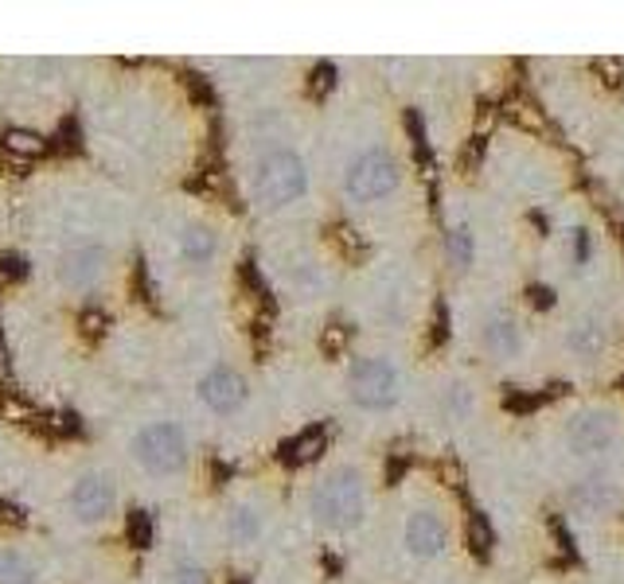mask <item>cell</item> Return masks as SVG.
Here are the masks:
<instances>
[{
    "mask_svg": "<svg viewBox=\"0 0 624 584\" xmlns=\"http://www.w3.org/2000/svg\"><path fill=\"white\" fill-rule=\"evenodd\" d=\"M363 511H367V483L356 468H336L312 491V514L328 530H351V526L363 523Z\"/></svg>",
    "mask_w": 624,
    "mask_h": 584,
    "instance_id": "cell-1",
    "label": "cell"
},
{
    "mask_svg": "<svg viewBox=\"0 0 624 584\" xmlns=\"http://www.w3.org/2000/svg\"><path fill=\"white\" fill-rule=\"evenodd\" d=\"M254 199L269 211L277 207H289L297 203L304 191H309V168H304V160L289 149H274L254 164Z\"/></svg>",
    "mask_w": 624,
    "mask_h": 584,
    "instance_id": "cell-2",
    "label": "cell"
},
{
    "mask_svg": "<svg viewBox=\"0 0 624 584\" xmlns=\"http://www.w3.org/2000/svg\"><path fill=\"white\" fill-rule=\"evenodd\" d=\"M129 456L152 476H176L187 464V456H192V448H187V433L176 421H152V425L134 433Z\"/></svg>",
    "mask_w": 624,
    "mask_h": 584,
    "instance_id": "cell-3",
    "label": "cell"
},
{
    "mask_svg": "<svg viewBox=\"0 0 624 584\" xmlns=\"http://www.w3.org/2000/svg\"><path fill=\"white\" fill-rule=\"evenodd\" d=\"M398 184H402L398 160L383 149L359 152L348 164V176H344V191H348L351 203H379V199L398 191Z\"/></svg>",
    "mask_w": 624,
    "mask_h": 584,
    "instance_id": "cell-4",
    "label": "cell"
},
{
    "mask_svg": "<svg viewBox=\"0 0 624 584\" xmlns=\"http://www.w3.org/2000/svg\"><path fill=\"white\" fill-rule=\"evenodd\" d=\"M566 444H570L574 456H586V460H598V456H613L624 444V429L616 421V413L609 409H586L570 421L566 429Z\"/></svg>",
    "mask_w": 624,
    "mask_h": 584,
    "instance_id": "cell-5",
    "label": "cell"
},
{
    "mask_svg": "<svg viewBox=\"0 0 624 584\" xmlns=\"http://www.w3.org/2000/svg\"><path fill=\"white\" fill-rule=\"evenodd\" d=\"M348 398L359 409H391L398 401V371L386 359H359L348 371Z\"/></svg>",
    "mask_w": 624,
    "mask_h": 584,
    "instance_id": "cell-6",
    "label": "cell"
},
{
    "mask_svg": "<svg viewBox=\"0 0 624 584\" xmlns=\"http://www.w3.org/2000/svg\"><path fill=\"white\" fill-rule=\"evenodd\" d=\"M71 514L79 523H106L117 511V483L106 471H86L79 483L71 487Z\"/></svg>",
    "mask_w": 624,
    "mask_h": 584,
    "instance_id": "cell-7",
    "label": "cell"
},
{
    "mask_svg": "<svg viewBox=\"0 0 624 584\" xmlns=\"http://www.w3.org/2000/svg\"><path fill=\"white\" fill-rule=\"evenodd\" d=\"M196 389H199V401L219 417L239 413V409L246 406V394H250L246 378H242L239 371H231V366H215V371H207Z\"/></svg>",
    "mask_w": 624,
    "mask_h": 584,
    "instance_id": "cell-8",
    "label": "cell"
},
{
    "mask_svg": "<svg viewBox=\"0 0 624 584\" xmlns=\"http://www.w3.org/2000/svg\"><path fill=\"white\" fill-rule=\"evenodd\" d=\"M102 273H106V249L94 246V242L71 246L59 261V281L67 284V289H79V292L94 289V284L102 281Z\"/></svg>",
    "mask_w": 624,
    "mask_h": 584,
    "instance_id": "cell-9",
    "label": "cell"
},
{
    "mask_svg": "<svg viewBox=\"0 0 624 584\" xmlns=\"http://www.w3.org/2000/svg\"><path fill=\"white\" fill-rule=\"evenodd\" d=\"M446 546H449V530L434 511H414L406 518V549H411L414 558L434 561L446 553Z\"/></svg>",
    "mask_w": 624,
    "mask_h": 584,
    "instance_id": "cell-10",
    "label": "cell"
},
{
    "mask_svg": "<svg viewBox=\"0 0 624 584\" xmlns=\"http://www.w3.org/2000/svg\"><path fill=\"white\" fill-rule=\"evenodd\" d=\"M219 254V234L211 226H187L180 234V261L192 269H207Z\"/></svg>",
    "mask_w": 624,
    "mask_h": 584,
    "instance_id": "cell-11",
    "label": "cell"
},
{
    "mask_svg": "<svg viewBox=\"0 0 624 584\" xmlns=\"http://www.w3.org/2000/svg\"><path fill=\"white\" fill-rule=\"evenodd\" d=\"M484 347H488L496 359H516L523 351V331L511 316H492L484 324Z\"/></svg>",
    "mask_w": 624,
    "mask_h": 584,
    "instance_id": "cell-12",
    "label": "cell"
},
{
    "mask_svg": "<svg viewBox=\"0 0 624 584\" xmlns=\"http://www.w3.org/2000/svg\"><path fill=\"white\" fill-rule=\"evenodd\" d=\"M262 526H266V518H262L258 506H234L231 518H227V534H231L234 546H254V541L262 538Z\"/></svg>",
    "mask_w": 624,
    "mask_h": 584,
    "instance_id": "cell-13",
    "label": "cell"
},
{
    "mask_svg": "<svg viewBox=\"0 0 624 584\" xmlns=\"http://www.w3.org/2000/svg\"><path fill=\"white\" fill-rule=\"evenodd\" d=\"M36 565L16 549H0V584H36Z\"/></svg>",
    "mask_w": 624,
    "mask_h": 584,
    "instance_id": "cell-14",
    "label": "cell"
},
{
    "mask_svg": "<svg viewBox=\"0 0 624 584\" xmlns=\"http://www.w3.org/2000/svg\"><path fill=\"white\" fill-rule=\"evenodd\" d=\"M570 347H574V354H581V359H593V354L605 347V331H601L593 319H581V324H574V331H570Z\"/></svg>",
    "mask_w": 624,
    "mask_h": 584,
    "instance_id": "cell-15",
    "label": "cell"
},
{
    "mask_svg": "<svg viewBox=\"0 0 624 584\" xmlns=\"http://www.w3.org/2000/svg\"><path fill=\"white\" fill-rule=\"evenodd\" d=\"M446 246H449V261H453L457 269H469V266H473L476 246H473V234H469V231H453V234L446 238Z\"/></svg>",
    "mask_w": 624,
    "mask_h": 584,
    "instance_id": "cell-16",
    "label": "cell"
},
{
    "mask_svg": "<svg viewBox=\"0 0 624 584\" xmlns=\"http://www.w3.org/2000/svg\"><path fill=\"white\" fill-rule=\"evenodd\" d=\"M574 495L581 499V503L589 506V511H601V506H609L613 503V487H605L601 479H586V483L574 491Z\"/></svg>",
    "mask_w": 624,
    "mask_h": 584,
    "instance_id": "cell-17",
    "label": "cell"
},
{
    "mask_svg": "<svg viewBox=\"0 0 624 584\" xmlns=\"http://www.w3.org/2000/svg\"><path fill=\"white\" fill-rule=\"evenodd\" d=\"M4 144H9V152H20V156H36V152H44V141H39L36 133H20V129H12V133L4 137Z\"/></svg>",
    "mask_w": 624,
    "mask_h": 584,
    "instance_id": "cell-18",
    "label": "cell"
},
{
    "mask_svg": "<svg viewBox=\"0 0 624 584\" xmlns=\"http://www.w3.org/2000/svg\"><path fill=\"white\" fill-rule=\"evenodd\" d=\"M321 448H324V433H304L301 441L293 444V456L297 460H316Z\"/></svg>",
    "mask_w": 624,
    "mask_h": 584,
    "instance_id": "cell-19",
    "label": "cell"
},
{
    "mask_svg": "<svg viewBox=\"0 0 624 584\" xmlns=\"http://www.w3.org/2000/svg\"><path fill=\"white\" fill-rule=\"evenodd\" d=\"M446 406H449V413L461 421V417H469V409H473V398H469V389H464V386H449Z\"/></svg>",
    "mask_w": 624,
    "mask_h": 584,
    "instance_id": "cell-20",
    "label": "cell"
},
{
    "mask_svg": "<svg viewBox=\"0 0 624 584\" xmlns=\"http://www.w3.org/2000/svg\"><path fill=\"white\" fill-rule=\"evenodd\" d=\"M164 584H207V573L199 565H172Z\"/></svg>",
    "mask_w": 624,
    "mask_h": 584,
    "instance_id": "cell-21",
    "label": "cell"
},
{
    "mask_svg": "<svg viewBox=\"0 0 624 584\" xmlns=\"http://www.w3.org/2000/svg\"><path fill=\"white\" fill-rule=\"evenodd\" d=\"M469 541H473L476 553H484V549L492 546V530H488V523H484L481 514H473V518H469Z\"/></svg>",
    "mask_w": 624,
    "mask_h": 584,
    "instance_id": "cell-22",
    "label": "cell"
},
{
    "mask_svg": "<svg viewBox=\"0 0 624 584\" xmlns=\"http://www.w3.org/2000/svg\"><path fill=\"white\" fill-rule=\"evenodd\" d=\"M129 538H134L137 546H149V518H145V514L129 518Z\"/></svg>",
    "mask_w": 624,
    "mask_h": 584,
    "instance_id": "cell-23",
    "label": "cell"
},
{
    "mask_svg": "<svg viewBox=\"0 0 624 584\" xmlns=\"http://www.w3.org/2000/svg\"><path fill=\"white\" fill-rule=\"evenodd\" d=\"M589 254H593V242H589L586 231H574V257H578V266H586Z\"/></svg>",
    "mask_w": 624,
    "mask_h": 584,
    "instance_id": "cell-24",
    "label": "cell"
},
{
    "mask_svg": "<svg viewBox=\"0 0 624 584\" xmlns=\"http://www.w3.org/2000/svg\"><path fill=\"white\" fill-rule=\"evenodd\" d=\"M234 584H246V581H234Z\"/></svg>",
    "mask_w": 624,
    "mask_h": 584,
    "instance_id": "cell-25",
    "label": "cell"
}]
</instances>
